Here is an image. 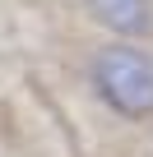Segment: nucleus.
I'll list each match as a JSON object with an SVG mask.
<instances>
[{"mask_svg": "<svg viewBox=\"0 0 153 157\" xmlns=\"http://www.w3.org/2000/svg\"><path fill=\"white\" fill-rule=\"evenodd\" d=\"M93 88L98 97L125 116V120H148L153 116V56L139 46L111 42L93 56Z\"/></svg>", "mask_w": 153, "mask_h": 157, "instance_id": "nucleus-1", "label": "nucleus"}, {"mask_svg": "<svg viewBox=\"0 0 153 157\" xmlns=\"http://www.w3.org/2000/svg\"><path fill=\"white\" fill-rule=\"evenodd\" d=\"M84 5L116 37H139L153 28V0H84Z\"/></svg>", "mask_w": 153, "mask_h": 157, "instance_id": "nucleus-2", "label": "nucleus"}]
</instances>
